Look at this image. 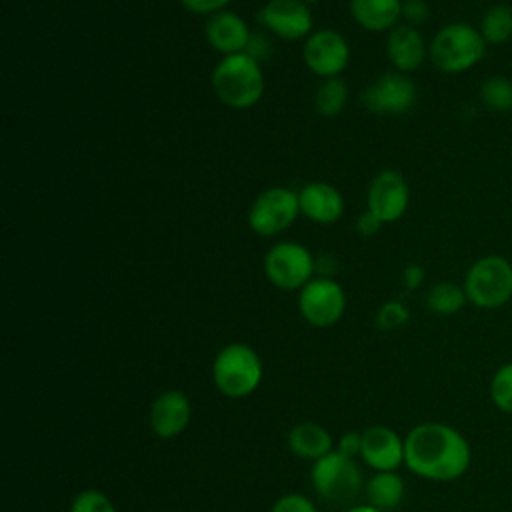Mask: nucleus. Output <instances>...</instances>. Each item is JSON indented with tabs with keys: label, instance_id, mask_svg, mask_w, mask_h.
<instances>
[{
	"label": "nucleus",
	"instance_id": "obj_1",
	"mask_svg": "<svg viewBox=\"0 0 512 512\" xmlns=\"http://www.w3.org/2000/svg\"><path fill=\"white\" fill-rule=\"evenodd\" d=\"M472 464L466 436L444 422H420L404 436V466L432 482H454Z\"/></svg>",
	"mask_w": 512,
	"mask_h": 512
},
{
	"label": "nucleus",
	"instance_id": "obj_2",
	"mask_svg": "<svg viewBox=\"0 0 512 512\" xmlns=\"http://www.w3.org/2000/svg\"><path fill=\"white\" fill-rule=\"evenodd\" d=\"M486 50L488 44L478 28L468 22H450L430 40L428 58L444 74H462L478 66Z\"/></svg>",
	"mask_w": 512,
	"mask_h": 512
},
{
	"label": "nucleus",
	"instance_id": "obj_3",
	"mask_svg": "<svg viewBox=\"0 0 512 512\" xmlns=\"http://www.w3.org/2000/svg\"><path fill=\"white\" fill-rule=\"evenodd\" d=\"M210 374L222 396L240 400L258 390L264 378V366L260 354L250 344L232 342L216 352Z\"/></svg>",
	"mask_w": 512,
	"mask_h": 512
},
{
	"label": "nucleus",
	"instance_id": "obj_4",
	"mask_svg": "<svg viewBox=\"0 0 512 512\" xmlns=\"http://www.w3.org/2000/svg\"><path fill=\"white\" fill-rule=\"evenodd\" d=\"M212 88L224 106L236 110L252 108L264 92L260 62L246 52L224 56L212 72Z\"/></svg>",
	"mask_w": 512,
	"mask_h": 512
},
{
	"label": "nucleus",
	"instance_id": "obj_5",
	"mask_svg": "<svg viewBox=\"0 0 512 512\" xmlns=\"http://www.w3.org/2000/svg\"><path fill=\"white\" fill-rule=\"evenodd\" d=\"M462 286L472 306L498 310L512 300V262L500 254L480 256L468 266Z\"/></svg>",
	"mask_w": 512,
	"mask_h": 512
},
{
	"label": "nucleus",
	"instance_id": "obj_6",
	"mask_svg": "<svg viewBox=\"0 0 512 512\" xmlns=\"http://www.w3.org/2000/svg\"><path fill=\"white\" fill-rule=\"evenodd\" d=\"M310 484L322 500L348 504L360 494V490H364L366 482L356 458H348L338 450H332L312 462Z\"/></svg>",
	"mask_w": 512,
	"mask_h": 512
},
{
	"label": "nucleus",
	"instance_id": "obj_7",
	"mask_svg": "<svg viewBox=\"0 0 512 512\" xmlns=\"http://www.w3.org/2000/svg\"><path fill=\"white\" fill-rule=\"evenodd\" d=\"M314 270L312 254L298 242H278L264 256V274L280 290H302Z\"/></svg>",
	"mask_w": 512,
	"mask_h": 512
},
{
	"label": "nucleus",
	"instance_id": "obj_8",
	"mask_svg": "<svg viewBox=\"0 0 512 512\" xmlns=\"http://www.w3.org/2000/svg\"><path fill=\"white\" fill-rule=\"evenodd\" d=\"M346 310V294L342 286L328 278H312L298 290V312L314 328H328L336 324Z\"/></svg>",
	"mask_w": 512,
	"mask_h": 512
},
{
	"label": "nucleus",
	"instance_id": "obj_9",
	"mask_svg": "<svg viewBox=\"0 0 512 512\" xmlns=\"http://www.w3.org/2000/svg\"><path fill=\"white\" fill-rule=\"evenodd\" d=\"M300 214L298 194L274 186L264 190L248 210V224L260 236H276L284 232Z\"/></svg>",
	"mask_w": 512,
	"mask_h": 512
},
{
	"label": "nucleus",
	"instance_id": "obj_10",
	"mask_svg": "<svg viewBox=\"0 0 512 512\" xmlns=\"http://www.w3.org/2000/svg\"><path fill=\"white\" fill-rule=\"evenodd\" d=\"M416 84L404 72H384L362 92V104L374 114L398 116L416 104Z\"/></svg>",
	"mask_w": 512,
	"mask_h": 512
},
{
	"label": "nucleus",
	"instance_id": "obj_11",
	"mask_svg": "<svg viewBox=\"0 0 512 512\" xmlns=\"http://www.w3.org/2000/svg\"><path fill=\"white\" fill-rule=\"evenodd\" d=\"M192 422V402L184 390H162L148 408V426L160 440L178 438Z\"/></svg>",
	"mask_w": 512,
	"mask_h": 512
},
{
	"label": "nucleus",
	"instance_id": "obj_12",
	"mask_svg": "<svg viewBox=\"0 0 512 512\" xmlns=\"http://www.w3.org/2000/svg\"><path fill=\"white\" fill-rule=\"evenodd\" d=\"M302 56L310 72L322 78H334L348 66L350 48L340 32L318 30L306 38Z\"/></svg>",
	"mask_w": 512,
	"mask_h": 512
},
{
	"label": "nucleus",
	"instance_id": "obj_13",
	"mask_svg": "<svg viewBox=\"0 0 512 512\" xmlns=\"http://www.w3.org/2000/svg\"><path fill=\"white\" fill-rule=\"evenodd\" d=\"M410 202V188L406 178L392 168L380 170L368 188V210L382 220L392 224L400 220Z\"/></svg>",
	"mask_w": 512,
	"mask_h": 512
},
{
	"label": "nucleus",
	"instance_id": "obj_14",
	"mask_svg": "<svg viewBox=\"0 0 512 512\" xmlns=\"http://www.w3.org/2000/svg\"><path fill=\"white\" fill-rule=\"evenodd\" d=\"M256 18L262 28L284 40L304 38L312 28V12L300 0H268Z\"/></svg>",
	"mask_w": 512,
	"mask_h": 512
},
{
	"label": "nucleus",
	"instance_id": "obj_15",
	"mask_svg": "<svg viewBox=\"0 0 512 512\" xmlns=\"http://www.w3.org/2000/svg\"><path fill=\"white\" fill-rule=\"evenodd\" d=\"M360 460L372 472L398 470L404 466V438L390 426H368L362 430Z\"/></svg>",
	"mask_w": 512,
	"mask_h": 512
},
{
	"label": "nucleus",
	"instance_id": "obj_16",
	"mask_svg": "<svg viewBox=\"0 0 512 512\" xmlns=\"http://www.w3.org/2000/svg\"><path fill=\"white\" fill-rule=\"evenodd\" d=\"M386 52L398 72H414L428 58V44L422 32L410 24H398L390 30Z\"/></svg>",
	"mask_w": 512,
	"mask_h": 512
},
{
	"label": "nucleus",
	"instance_id": "obj_17",
	"mask_svg": "<svg viewBox=\"0 0 512 512\" xmlns=\"http://www.w3.org/2000/svg\"><path fill=\"white\" fill-rule=\"evenodd\" d=\"M204 34L214 50L222 52L224 56H230L246 50L252 32L238 14L222 10L208 18Z\"/></svg>",
	"mask_w": 512,
	"mask_h": 512
},
{
	"label": "nucleus",
	"instance_id": "obj_18",
	"mask_svg": "<svg viewBox=\"0 0 512 512\" xmlns=\"http://www.w3.org/2000/svg\"><path fill=\"white\" fill-rule=\"evenodd\" d=\"M300 212L316 224H332L344 212L342 194L328 182H308L298 192Z\"/></svg>",
	"mask_w": 512,
	"mask_h": 512
},
{
	"label": "nucleus",
	"instance_id": "obj_19",
	"mask_svg": "<svg viewBox=\"0 0 512 512\" xmlns=\"http://www.w3.org/2000/svg\"><path fill=\"white\" fill-rule=\"evenodd\" d=\"M288 450L302 458L316 462L318 458L330 454L336 448L334 436L318 422H298L288 430L286 436Z\"/></svg>",
	"mask_w": 512,
	"mask_h": 512
},
{
	"label": "nucleus",
	"instance_id": "obj_20",
	"mask_svg": "<svg viewBox=\"0 0 512 512\" xmlns=\"http://www.w3.org/2000/svg\"><path fill=\"white\" fill-rule=\"evenodd\" d=\"M350 12L358 26L370 32H384L398 26L402 0H350Z\"/></svg>",
	"mask_w": 512,
	"mask_h": 512
},
{
	"label": "nucleus",
	"instance_id": "obj_21",
	"mask_svg": "<svg viewBox=\"0 0 512 512\" xmlns=\"http://www.w3.org/2000/svg\"><path fill=\"white\" fill-rule=\"evenodd\" d=\"M364 494L370 506L388 512L402 504L406 496V484L398 470L372 472V476L364 484Z\"/></svg>",
	"mask_w": 512,
	"mask_h": 512
},
{
	"label": "nucleus",
	"instance_id": "obj_22",
	"mask_svg": "<svg viewBox=\"0 0 512 512\" xmlns=\"http://www.w3.org/2000/svg\"><path fill=\"white\" fill-rule=\"evenodd\" d=\"M478 30L488 46L506 44L512 38V6L504 2L488 6L482 12Z\"/></svg>",
	"mask_w": 512,
	"mask_h": 512
},
{
	"label": "nucleus",
	"instance_id": "obj_23",
	"mask_svg": "<svg viewBox=\"0 0 512 512\" xmlns=\"http://www.w3.org/2000/svg\"><path fill=\"white\" fill-rule=\"evenodd\" d=\"M466 304H468V298H466L464 286H460L456 282H450V280L436 282L426 292V306L436 316L458 314Z\"/></svg>",
	"mask_w": 512,
	"mask_h": 512
},
{
	"label": "nucleus",
	"instance_id": "obj_24",
	"mask_svg": "<svg viewBox=\"0 0 512 512\" xmlns=\"http://www.w3.org/2000/svg\"><path fill=\"white\" fill-rule=\"evenodd\" d=\"M480 102L484 104V108L504 114V112H512V80L502 76V74H494L488 76L478 90Z\"/></svg>",
	"mask_w": 512,
	"mask_h": 512
},
{
	"label": "nucleus",
	"instance_id": "obj_25",
	"mask_svg": "<svg viewBox=\"0 0 512 512\" xmlns=\"http://www.w3.org/2000/svg\"><path fill=\"white\" fill-rule=\"evenodd\" d=\"M346 100H348L346 82L338 76L324 78V82L316 88L314 108L318 114L330 118V116H336L344 108Z\"/></svg>",
	"mask_w": 512,
	"mask_h": 512
},
{
	"label": "nucleus",
	"instance_id": "obj_26",
	"mask_svg": "<svg viewBox=\"0 0 512 512\" xmlns=\"http://www.w3.org/2000/svg\"><path fill=\"white\" fill-rule=\"evenodd\" d=\"M492 404L506 414H512V360L498 366L488 384Z\"/></svg>",
	"mask_w": 512,
	"mask_h": 512
},
{
	"label": "nucleus",
	"instance_id": "obj_27",
	"mask_svg": "<svg viewBox=\"0 0 512 512\" xmlns=\"http://www.w3.org/2000/svg\"><path fill=\"white\" fill-rule=\"evenodd\" d=\"M68 512H118L112 498L96 488H86L74 494Z\"/></svg>",
	"mask_w": 512,
	"mask_h": 512
},
{
	"label": "nucleus",
	"instance_id": "obj_28",
	"mask_svg": "<svg viewBox=\"0 0 512 512\" xmlns=\"http://www.w3.org/2000/svg\"><path fill=\"white\" fill-rule=\"evenodd\" d=\"M410 320V310L400 300L384 302L376 312V326L380 330H396L406 326Z\"/></svg>",
	"mask_w": 512,
	"mask_h": 512
},
{
	"label": "nucleus",
	"instance_id": "obj_29",
	"mask_svg": "<svg viewBox=\"0 0 512 512\" xmlns=\"http://www.w3.org/2000/svg\"><path fill=\"white\" fill-rule=\"evenodd\" d=\"M270 512H318V508L308 496L300 492H288L274 500Z\"/></svg>",
	"mask_w": 512,
	"mask_h": 512
},
{
	"label": "nucleus",
	"instance_id": "obj_30",
	"mask_svg": "<svg viewBox=\"0 0 512 512\" xmlns=\"http://www.w3.org/2000/svg\"><path fill=\"white\" fill-rule=\"evenodd\" d=\"M402 18L410 26H422L430 18V6L426 0H404L402 2Z\"/></svg>",
	"mask_w": 512,
	"mask_h": 512
},
{
	"label": "nucleus",
	"instance_id": "obj_31",
	"mask_svg": "<svg viewBox=\"0 0 512 512\" xmlns=\"http://www.w3.org/2000/svg\"><path fill=\"white\" fill-rule=\"evenodd\" d=\"M340 454L348 456V458H356L360 456V450H362V432H356V430H348V432H342L338 438H336V448Z\"/></svg>",
	"mask_w": 512,
	"mask_h": 512
},
{
	"label": "nucleus",
	"instance_id": "obj_32",
	"mask_svg": "<svg viewBox=\"0 0 512 512\" xmlns=\"http://www.w3.org/2000/svg\"><path fill=\"white\" fill-rule=\"evenodd\" d=\"M272 46H270V40L266 34L262 32H256V34H250V40H248V46H246V54L252 56L256 62H262L268 58Z\"/></svg>",
	"mask_w": 512,
	"mask_h": 512
},
{
	"label": "nucleus",
	"instance_id": "obj_33",
	"mask_svg": "<svg viewBox=\"0 0 512 512\" xmlns=\"http://www.w3.org/2000/svg\"><path fill=\"white\" fill-rule=\"evenodd\" d=\"M230 0H180V4L192 14H216L222 12Z\"/></svg>",
	"mask_w": 512,
	"mask_h": 512
},
{
	"label": "nucleus",
	"instance_id": "obj_34",
	"mask_svg": "<svg viewBox=\"0 0 512 512\" xmlns=\"http://www.w3.org/2000/svg\"><path fill=\"white\" fill-rule=\"evenodd\" d=\"M424 268L420 264H408L402 270V284L406 290H416L424 282Z\"/></svg>",
	"mask_w": 512,
	"mask_h": 512
},
{
	"label": "nucleus",
	"instance_id": "obj_35",
	"mask_svg": "<svg viewBox=\"0 0 512 512\" xmlns=\"http://www.w3.org/2000/svg\"><path fill=\"white\" fill-rule=\"evenodd\" d=\"M380 226H382V220H380L378 216H374L370 210L362 212V214L358 216V222H356V228H358V232H360L362 236H372V234H376V232L380 230Z\"/></svg>",
	"mask_w": 512,
	"mask_h": 512
},
{
	"label": "nucleus",
	"instance_id": "obj_36",
	"mask_svg": "<svg viewBox=\"0 0 512 512\" xmlns=\"http://www.w3.org/2000/svg\"><path fill=\"white\" fill-rule=\"evenodd\" d=\"M344 512H382V510H378V508H374V506H370L368 502H364V504H354V506H350V508H346Z\"/></svg>",
	"mask_w": 512,
	"mask_h": 512
},
{
	"label": "nucleus",
	"instance_id": "obj_37",
	"mask_svg": "<svg viewBox=\"0 0 512 512\" xmlns=\"http://www.w3.org/2000/svg\"><path fill=\"white\" fill-rule=\"evenodd\" d=\"M300 2H304V4H314V2H318V0H300Z\"/></svg>",
	"mask_w": 512,
	"mask_h": 512
}]
</instances>
